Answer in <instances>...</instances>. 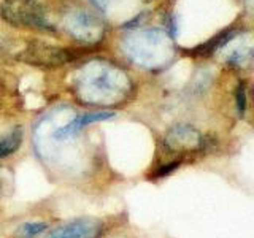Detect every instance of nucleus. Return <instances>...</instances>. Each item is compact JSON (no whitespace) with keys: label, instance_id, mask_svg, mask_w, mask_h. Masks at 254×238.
I'll return each mask as SVG.
<instances>
[{"label":"nucleus","instance_id":"nucleus-1","mask_svg":"<svg viewBox=\"0 0 254 238\" xmlns=\"http://www.w3.org/2000/svg\"><path fill=\"white\" fill-rule=\"evenodd\" d=\"M132 81L123 68L105 60H91L75 73V94L89 105H115L127 99Z\"/></svg>","mask_w":254,"mask_h":238},{"label":"nucleus","instance_id":"nucleus-2","mask_svg":"<svg viewBox=\"0 0 254 238\" xmlns=\"http://www.w3.org/2000/svg\"><path fill=\"white\" fill-rule=\"evenodd\" d=\"M123 51L133 63L145 68H161L175 56L173 40L165 30H137L123 40Z\"/></svg>","mask_w":254,"mask_h":238},{"label":"nucleus","instance_id":"nucleus-8","mask_svg":"<svg viewBox=\"0 0 254 238\" xmlns=\"http://www.w3.org/2000/svg\"><path fill=\"white\" fill-rule=\"evenodd\" d=\"M103 234V222L92 216L71 219L58 229L51 230L45 238H100Z\"/></svg>","mask_w":254,"mask_h":238},{"label":"nucleus","instance_id":"nucleus-7","mask_svg":"<svg viewBox=\"0 0 254 238\" xmlns=\"http://www.w3.org/2000/svg\"><path fill=\"white\" fill-rule=\"evenodd\" d=\"M214 50H221L224 53V60L229 65L245 68L250 67L253 62V45L248 34L243 37V34L230 32L224 38H216Z\"/></svg>","mask_w":254,"mask_h":238},{"label":"nucleus","instance_id":"nucleus-9","mask_svg":"<svg viewBox=\"0 0 254 238\" xmlns=\"http://www.w3.org/2000/svg\"><path fill=\"white\" fill-rule=\"evenodd\" d=\"M21 143H22V130L19 127H16V129L3 135L0 138V159L10 157L11 154H14L19 149Z\"/></svg>","mask_w":254,"mask_h":238},{"label":"nucleus","instance_id":"nucleus-12","mask_svg":"<svg viewBox=\"0 0 254 238\" xmlns=\"http://www.w3.org/2000/svg\"><path fill=\"white\" fill-rule=\"evenodd\" d=\"M91 2L99 8V10H103V11H108L111 5H113L115 0H91Z\"/></svg>","mask_w":254,"mask_h":238},{"label":"nucleus","instance_id":"nucleus-11","mask_svg":"<svg viewBox=\"0 0 254 238\" xmlns=\"http://www.w3.org/2000/svg\"><path fill=\"white\" fill-rule=\"evenodd\" d=\"M237 107H238V113L240 116L245 115V110H246V95H245V87L240 86L238 87V92H237Z\"/></svg>","mask_w":254,"mask_h":238},{"label":"nucleus","instance_id":"nucleus-4","mask_svg":"<svg viewBox=\"0 0 254 238\" xmlns=\"http://www.w3.org/2000/svg\"><path fill=\"white\" fill-rule=\"evenodd\" d=\"M64 29L73 38L84 43H97L105 35V24L95 13L71 10L62 19Z\"/></svg>","mask_w":254,"mask_h":238},{"label":"nucleus","instance_id":"nucleus-5","mask_svg":"<svg viewBox=\"0 0 254 238\" xmlns=\"http://www.w3.org/2000/svg\"><path fill=\"white\" fill-rule=\"evenodd\" d=\"M18 59L38 67H61L76 59V56L70 50L46 43H29L18 54Z\"/></svg>","mask_w":254,"mask_h":238},{"label":"nucleus","instance_id":"nucleus-3","mask_svg":"<svg viewBox=\"0 0 254 238\" xmlns=\"http://www.w3.org/2000/svg\"><path fill=\"white\" fill-rule=\"evenodd\" d=\"M0 14L6 22L16 27H29L43 32L54 30L37 0H5L0 6Z\"/></svg>","mask_w":254,"mask_h":238},{"label":"nucleus","instance_id":"nucleus-10","mask_svg":"<svg viewBox=\"0 0 254 238\" xmlns=\"http://www.w3.org/2000/svg\"><path fill=\"white\" fill-rule=\"evenodd\" d=\"M46 229H48L46 222H40V221L24 222V224H21L14 230L11 238H37L38 235H42Z\"/></svg>","mask_w":254,"mask_h":238},{"label":"nucleus","instance_id":"nucleus-13","mask_svg":"<svg viewBox=\"0 0 254 238\" xmlns=\"http://www.w3.org/2000/svg\"><path fill=\"white\" fill-rule=\"evenodd\" d=\"M246 3H248V5H251V3H253V0H246Z\"/></svg>","mask_w":254,"mask_h":238},{"label":"nucleus","instance_id":"nucleus-6","mask_svg":"<svg viewBox=\"0 0 254 238\" xmlns=\"http://www.w3.org/2000/svg\"><path fill=\"white\" fill-rule=\"evenodd\" d=\"M205 137L198 132L195 127L192 125H186V124H180L175 125L165 133L164 137V146L167 151L175 154L183 156L190 154V153H198L205 148Z\"/></svg>","mask_w":254,"mask_h":238}]
</instances>
